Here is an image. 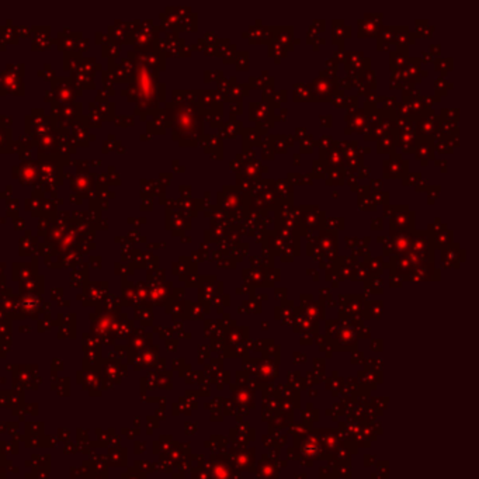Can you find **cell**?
I'll list each match as a JSON object with an SVG mask.
<instances>
[{
    "instance_id": "cell-1",
    "label": "cell",
    "mask_w": 479,
    "mask_h": 479,
    "mask_svg": "<svg viewBox=\"0 0 479 479\" xmlns=\"http://www.w3.org/2000/svg\"><path fill=\"white\" fill-rule=\"evenodd\" d=\"M338 80L339 79L335 76V72L325 69L323 72H320L319 78H316L315 80L311 84H308L306 87L314 94L316 101H327L339 90Z\"/></svg>"
},
{
    "instance_id": "cell-2",
    "label": "cell",
    "mask_w": 479,
    "mask_h": 479,
    "mask_svg": "<svg viewBox=\"0 0 479 479\" xmlns=\"http://www.w3.org/2000/svg\"><path fill=\"white\" fill-rule=\"evenodd\" d=\"M441 118L439 116H434V113H430L424 117L419 118L415 121V135L418 140H433L440 129Z\"/></svg>"
},
{
    "instance_id": "cell-3",
    "label": "cell",
    "mask_w": 479,
    "mask_h": 479,
    "mask_svg": "<svg viewBox=\"0 0 479 479\" xmlns=\"http://www.w3.org/2000/svg\"><path fill=\"white\" fill-rule=\"evenodd\" d=\"M299 211H301L299 223L304 226L308 232H312L315 229H320L322 231L326 226L325 212L319 211V208L316 205H314V207H301Z\"/></svg>"
},
{
    "instance_id": "cell-4",
    "label": "cell",
    "mask_w": 479,
    "mask_h": 479,
    "mask_svg": "<svg viewBox=\"0 0 479 479\" xmlns=\"http://www.w3.org/2000/svg\"><path fill=\"white\" fill-rule=\"evenodd\" d=\"M316 245L323 252V256L329 261H335L338 256V235L333 231H320L319 238L315 239Z\"/></svg>"
},
{
    "instance_id": "cell-5",
    "label": "cell",
    "mask_w": 479,
    "mask_h": 479,
    "mask_svg": "<svg viewBox=\"0 0 479 479\" xmlns=\"http://www.w3.org/2000/svg\"><path fill=\"white\" fill-rule=\"evenodd\" d=\"M382 14H365L364 19L359 20V37H374L382 28Z\"/></svg>"
},
{
    "instance_id": "cell-6",
    "label": "cell",
    "mask_w": 479,
    "mask_h": 479,
    "mask_svg": "<svg viewBox=\"0 0 479 479\" xmlns=\"http://www.w3.org/2000/svg\"><path fill=\"white\" fill-rule=\"evenodd\" d=\"M408 173V160L402 159V155H392L384 162V177H405Z\"/></svg>"
},
{
    "instance_id": "cell-7",
    "label": "cell",
    "mask_w": 479,
    "mask_h": 479,
    "mask_svg": "<svg viewBox=\"0 0 479 479\" xmlns=\"http://www.w3.org/2000/svg\"><path fill=\"white\" fill-rule=\"evenodd\" d=\"M391 231H403L413 232L415 231V212L408 211V208L400 210L391 220Z\"/></svg>"
},
{
    "instance_id": "cell-8",
    "label": "cell",
    "mask_w": 479,
    "mask_h": 479,
    "mask_svg": "<svg viewBox=\"0 0 479 479\" xmlns=\"http://www.w3.org/2000/svg\"><path fill=\"white\" fill-rule=\"evenodd\" d=\"M343 63L346 65V69L349 73L360 75L370 69V59L365 58L362 52H344Z\"/></svg>"
},
{
    "instance_id": "cell-9",
    "label": "cell",
    "mask_w": 479,
    "mask_h": 479,
    "mask_svg": "<svg viewBox=\"0 0 479 479\" xmlns=\"http://www.w3.org/2000/svg\"><path fill=\"white\" fill-rule=\"evenodd\" d=\"M465 260V252L459 247L458 243H450L445 246L441 253V261L444 267H458L459 263Z\"/></svg>"
},
{
    "instance_id": "cell-10",
    "label": "cell",
    "mask_w": 479,
    "mask_h": 479,
    "mask_svg": "<svg viewBox=\"0 0 479 479\" xmlns=\"http://www.w3.org/2000/svg\"><path fill=\"white\" fill-rule=\"evenodd\" d=\"M433 249V234L429 231H413L410 240V252H426ZM434 250V249H433Z\"/></svg>"
},
{
    "instance_id": "cell-11",
    "label": "cell",
    "mask_w": 479,
    "mask_h": 479,
    "mask_svg": "<svg viewBox=\"0 0 479 479\" xmlns=\"http://www.w3.org/2000/svg\"><path fill=\"white\" fill-rule=\"evenodd\" d=\"M412 240V232H403V231H391L389 242L392 245L395 255H405L410 247Z\"/></svg>"
},
{
    "instance_id": "cell-12",
    "label": "cell",
    "mask_w": 479,
    "mask_h": 479,
    "mask_svg": "<svg viewBox=\"0 0 479 479\" xmlns=\"http://www.w3.org/2000/svg\"><path fill=\"white\" fill-rule=\"evenodd\" d=\"M347 120V128L346 132L349 134L351 131H359L362 132L364 128H367L368 121H367V116L364 110H354V111H349V114L346 116Z\"/></svg>"
},
{
    "instance_id": "cell-13",
    "label": "cell",
    "mask_w": 479,
    "mask_h": 479,
    "mask_svg": "<svg viewBox=\"0 0 479 479\" xmlns=\"http://www.w3.org/2000/svg\"><path fill=\"white\" fill-rule=\"evenodd\" d=\"M397 146H399L400 151L405 153L415 152L418 146V138L415 135V131H399Z\"/></svg>"
},
{
    "instance_id": "cell-14",
    "label": "cell",
    "mask_w": 479,
    "mask_h": 479,
    "mask_svg": "<svg viewBox=\"0 0 479 479\" xmlns=\"http://www.w3.org/2000/svg\"><path fill=\"white\" fill-rule=\"evenodd\" d=\"M398 128L392 129L389 131L388 134L382 135L379 140H378V146H377V151L379 153H389L394 152L395 146H397V140H398Z\"/></svg>"
},
{
    "instance_id": "cell-15",
    "label": "cell",
    "mask_w": 479,
    "mask_h": 479,
    "mask_svg": "<svg viewBox=\"0 0 479 479\" xmlns=\"http://www.w3.org/2000/svg\"><path fill=\"white\" fill-rule=\"evenodd\" d=\"M434 152V142L433 140H418V146L415 149L416 159H420L421 163L427 164V160L432 159Z\"/></svg>"
},
{
    "instance_id": "cell-16",
    "label": "cell",
    "mask_w": 479,
    "mask_h": 479,
    "mask_svg": "<svg viewBox=\"0 0 479 479\" xmlns=\"http://www.w3.org/2000/svg\"><path fill=\"white\" fill-rule=\"evenodd\" d=\"M415 41V35L409 33L408 27H397V34H395V44L398 45L399 51H408V47Z\"/></svg>"
},
{
    "instance_id": "cell-17",
    "label": "cell",
    "mask_w": 479,
    "mask_h": 479,
    "mask_svg": "<svg viewBox=\"0 0 479 479\" xmlns=\"http://www.w3.org/2000/svg\"><path fill=\"white\" fill-rule=\"evenodd\" d=\"M243 134V143H245L246 149H252L253 146H257L260 143V140H261V135L264 134L263 131L260 129H252L247 128L242 131Z\"/></svg>"
},
{
    "instance_id": "cell-18",
    "label": "cell",
    "mask_w": 479,
    "mask_h": 479,
    "mask_svg": "<svg viewBox=\"0 0 479 479\" xmlns=\"http://www.w3.org/2000/svg\"><path fill=\"white\" fill-rule=\"evenodd\" d=\"M408 65V51H399L391 52V69L392 72L403 69Z\"/></svg>"
},
{
    "instance_id": "cell-19",
    "label": "cell",
    "mask_w": 479,
    "mask_h": 479,
    "mask_svg": "<svg viewBox=\"0 0 479 479\" xmlns=\"http://www.w3.org/2000/svg\"><path fill=\"white\" fill-rule=\"evenodd\" d=\"M249 89H250V86H247V84H235V86L231 87V90L223 96V99L225 100H231V101L232 100L234 101H239L243 96H247Z\"/></svg>"
},
{
    "instance_id": "cell-20",
    "label": "cell",
    "mask_w": 479,
    "mask_h": 479,
    "mask_svg": "<svg viewBox=\"0 0 479 479\" xmlns=\"http://www.w3.org/2000/svg\"><path fill=\"white\" fill-rule=\"evenodd\" d=\"M453 231H444L440 234L433 235V249H444L453 240Z\"/></svg>"
},
{
    "instance_id": "cell-21",
    "label": "cell",
    "mask_w": 479,
    "mask_h": 479,
    "mask_svg": "<svg viewBox=\"0 0 479 479\" xmlns=\"http://www.w3.org/2000/svg\"><path fill=\"white\" fill-rule=\"evenodd\" d=\"M294 100L295 101H316L314 94L309 92V89L305 84H295Z\"/></svg>"
},
{
    "instance_id": "cell-22",
    "label": "cell",
    "mask_w": 479,
    "mask_h": 479,
    "mask_svg": "<svg viewBox=\"0 0 479 479\" xmlns=\"http://www.w3.org/2000/svg\"><path fill=\"white\" fill-rule=\"evenodd\" d=\"M332 25H333V34H332L333 35V41H335L336 44H339L340 47H341V44H343V41H344V38H346L344 30H347L349 25H344V21H343V20H333Z\"/></svg>"
},
{
    "instance_id": "cell-23",
    "label": "cell",
    "mask_w": 479,
    "mask_h": 479,
    "mask_svg": "<svg viewBox=\"0 0 479 479\" xmlns=\"http://www.w3.org/2000/svg\"><path fill=\"white\" fill-rule=\"evenodd\" d=\"M277 40H279V44L282 45L284 48H288L290 45V49L292 48V27H284V28H279L277 30Z\"/></svg>"
},
{
    "instance_id": "cell-24",
    "label": "cell",
    "mask_w": 479,
    "mask_h": 479,
    "mask_svg": "<svg viewBox=\"0 0 479 479\" xmlns=\"http://www.w3.org/2000/svg\"><path fill=\"white\" fill-rule=\"evenodd\" d=\"M329 172V177H327L326 184H343L346 180L344 176V169L343 170H338V169H329L326 170Z\"/></svg>"
},
{
    "instance_id": "cell-25",
    "label": "cell",
    "mask_w": 479,
    "mask_h": 479,
    "mask_svg": "<svg viewBox=\"0 0 479 479\" xmlns=\"http://www.w3.org/2000/svg\"><path fill=\"white\" fill-rule=\"evenodd\" d=\"M364 264L367 270H371L373 273H381L382 266H384V259L382 257H367Z\"/></svg>"
},
{
    "instance_id": "cell-26",
    "label": "cell",
    "mask_w": 479,
    "mask_h": 479,
    "mask_svg": "<svg viewBox=\"0 0 479 479\" xmlns=\"http://www.w3.org/2000/svg\"><path fill=\"white\" fill-rule=\"evenodd\" d=\"M235 65L238 70H247L249 68V52H238L235 54Z\"/></svg>"
},
{
    "instance_id": "cell-27",
    "label": "cell",
    "mask_w": 479,
    "mask_h": 479,
    "mask_svg": "<svg viewBox=\"0 0 479 479\" xmlns=\"http://www.w3.org/2000/svg\"><path fill=\"white\" fill-rule=\"evenodd\" d=\"M239 129H240V122L235 121L234 117L231 116V121L223 127V134H225L228 138H235Z\"/></svg>"
},
{
    "instance_id": "cell-28",
    "label": "cell",
    "mask_w": 479,
    "mask_h": 479,
    "mask_svg": "<svg viewBox=\"0 0 479 479\" xmlns=\"http://www.w3.org/2000/svg\"><path fill=\"white\" fill-rule=\"evenodd\" d=\"M451 87H453V84L447 82L444 79V76H440L437 79V82H436V93H437V97H440L443 94H447L448 89H451Z\"/></svg>"
},
{
    "instance_id": "cell-29",
    "label": "cell",
    "mask_w": 479,
    "mask_h": 479,
    "mask_svg": "<svg viewBox=\"0 0 479 479\" xmlns=\"http://www.w3.org/2000/svg\"><path fill=\"white\" fill-rule=\"evenodd\" d=\"M433 62H434V65H436V69H439V70H441V72H443V76H444L445 73H447V70H450L451 68H453V59L451 58H448V59L437 58V59H434Z\"/></svg>"
},
{
    "instance_id": "cell-30",
    "label": "cell",
    "mask_w": 479,
    "mask_h": 479,
    "mask_svg": "<svg viewBox=\"0 0 479 479\" xmlns=\"http://www.w3.org/2000/svg\"><path fill=\"white\" fill-rule=\"evenodd\" d=\"M434 149L439 153H450L453 152V145L450 140H439L434 143Z\"/></svg>"
},
{
    "instance_id": "cell-31",
    "label": "cell",
    "mask_w": 479,
    "mask_h": 479,
    "mask_svg": "<svg viewBox=\"0 0 479 479\" xmlns=\"http://www.w3.org/2000/svg\"><path fill=\"white\" fill-rule=\"evenodd\" d=\"M249 250V245L247 243H239V245L234 246L232 249V260H240V257H243Z\"/></svg>"
},
{
    "instance_id": "cell-32",
    "label": "cell",
    "mask_w": 479,
    "mask_h": 479,
    "mask_svg": "<svg viewBox=\"0 0 479 479\" xmlns=\"http://www.w3.org/2000/svg\"><path fill=\"white\" fill-rule=\"evenodd\" d=\"M288 179H297V180L292 181V183H295V184H311V183H312V180H309L308 176L297 175V173H290V175H288Z\"/></svg>"
},
{
    "instance_id": "cell-33",
    "label": "cell",
    "mask_w": 479,
    "mask_h": 479,
    "mask_svg": "<svg viewBox=\"0 0 479 479\" xmlns=\"http://www.w3.org/2000/svg\"><path fill=\"white\" fill-rule=\"evenodd\" d=\"M405 208H408V205H403V207H399V205H388L386 204L385 205V208H384V215L385 217H392V215H395L397 212H399L400 210H405Z\"/></svg>"
},
{
    "instance_id": "cell-34",
    "label": "cell",
    "mask_w": 479,
    "mask_h": 479,
    "mask_svg": "<svg viewBox=\"0 0 479 479\" xmlns=\"http://www.w3.org/2000/svg\"><path fill=\"white\" fill-rule=\"evenodd\" d=\"M427 194H429V204H434L436 199L439 197L440 194V186H436V187H427L426 188Z\"/></svg>"
},
{
    "instance_id": "cell-35",
    "label": "cell",
    "mask_w": 479,
    "mask_h": 479,
    "mask_svg": "<svg viewBox=\"0 0 479 479\" xmlns=\"http://www.w3.org/2000/svg\"><path fill=\"white\" fill-rule=\"evenodd\" d=\"M312 176L314 177H325L326 176V169L322 163V167H319V160L314 162V170H312Z\"/></svg>"
},
{
    "instance_id": "cell-36",
    "label": "cell",
    "mask_w": 479,
    "mask_h": 479,
    "mask_svg": "<svg viewBox=\"0 0 479 479\" xmlns=\"http://www.w3.org/2000/svg\"><path fill=\"white\" fill-rule=\"evenodd\" d=\"M330 223H332V225L335 223V229H343V228H344V220H343V218H333V220L327 221L326 225L327 226H330Z\"/></svg>"
},
{
    "instance_id": "cell-37",
    "label": "cell",
    "mask_w": 479,
    "mask_h": 479,
    "mask_svg": "<svg viewBox=\"0 0 479 479\" xmlns=\"http://www.w3.org/2000/svg\"><path fill=\"white\" fill-rule=\"evenodd\" d=\"M332 143H333V140H332L330 137H323V138H320L319 142H316V145H320V146H319L320 149H327Z\"/></svg>"
},
{
    "instance_id": "cell-38",
    "label": "cell",
    "mask_w": 479,
    "mask_h": 479,
    "mask_svg": "<svg viewBox=\"0 0 479 479\" xmlns=\"http://www.w3.org/2000/svg\"><path fill=\"white\" fill-rule=\"evenodd\" d=\"M371 229H382V218H373Z\"/></svg>"
},
{
    "instance_id": "cell-39",
    "label": "cell",
    "mask_w": 479,
    "mask_h": 479,
    "mask_svg": "<svg viewBox=\"0 0 479 479\" xmlns=\"http://www.w3.org/2000/svg\"><path fill=\"white\" fill-rule=\"evenodd\" d=\"M320 122L326 127V128H329L330 127V116H326V117H320Z\"/></svg>"
}]
</instances>
